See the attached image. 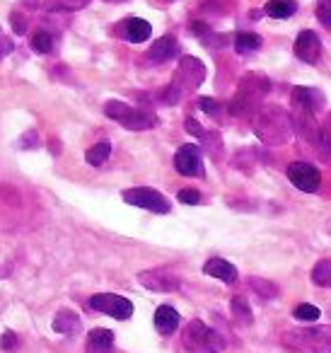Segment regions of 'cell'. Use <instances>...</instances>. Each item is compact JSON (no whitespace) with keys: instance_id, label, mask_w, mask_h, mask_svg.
I'll return each mask as SVG.
<instances>
[{"instance_id":"obj_25","label":"cell","mask_w":331,"mask_h":353,"mask_svg":"<svg viewBox=\"0 0 331 353\" xmlns=\"http://www.w3.org/2000/svg\"><path fill=\"white\" fill-rule=\"evenodd\" d=\"M292 314H295V319H300V322H317V319L321 317L319 307H314V305H310V303L297 305Z\"/></svg>"},{"instance_id":"obj_2","label":"cell","mask_w":331,"mask_h":353,"mask_svg":"<svg viewBox=\"0 0 331 353\" xmlns=\"http://www.w3.org/2000/svg\"><path fill=\"white\" fill-rule=\"evenodd\" d=\"M203 78H205V68L201 61L191 59V56L181 59L179 68H177V73H174V83H172L170 88L165 90V94H162L165 104H177L186 92L199 88V85L203 83Z\"/></svg>"},{"instance_id":"obj_17","label":"cell","mask_w":331,"mask_h":353,"mask_svg":"<svg viewBox=\"0 0 331 353\" xmlns=\"http://www.w3.org/2000/svg\"><path fill=\"white\" fill-rule=\"evenodd\" d=\"M54 329L59 334H75L80 329V317L73 310H61L54 317Z\"/></svg>"},{"instance_id":"obj_1","label":"cell","mask_w":331,"mask_h":353,"mask_svg":"<svg viewBox=\"0 0 331 353\" xmlns=\"http://www.w3.org/2000/svg\"><path fill=\"white\" fill-rule=\"evenodd\" d=\"M290 353H331V327H300L283 334Z\"/></svg>"},{"instance_id":"obj_3","label":"cell","mask_w":331,"mask_h":353,"mask_svg":"<svg viewBox=\"0 0 331 353\" xmlns=\"http://www.w3.org/2000/svg\"><path fill=\"white\" fill-rule=\"evenodd\" d=\"M181 343H184L186 353H220L225 348V339L210 327H205L201 319L186 324Z\"/></svg>"},{"instance_id":"obj_16","label":"cell","mask_w":331,"mask_h":353,"mask_svg":"<svg viewBox=\"0 0 331 353\" xmlns=\"http://www.w3.org/2000/svg\"><path fill=\"white\" fill-rule=\"evenodd\" d=\"M263 12L273 20H288L297 12V3L295 0H268Z\"/></svg>"},{"instance_id":"obj_19","label":"cell","mask_w":331,"mask_h":353,"mask_svg":"<svg viewBox=\"0 0 331 353\" xmlns=\"http://www.w3.org/2000/svg\"><path fill=\"white\" fill-rule=\"evenodd\" d=\"M109 155H112V145H109L107 141H102V143H97V145H92L88 152H85V160H88V165L99 167V165H104V162L109 160Z\"/></svg>"},{"instance_id":"obj_8","label":"cell","mask_w":331,"mask_h":353,"mask_svg":"<svg viewBox=\"0 0 331 353\" xmlns=\"http://www.w3.org/2000/svg\"><path fill=\"white\" fill-rule=\"evenodd\" d=\"M174 170L184 176H203V155L201 148L194 143H186L174 152Z\"/></svg>"},{"instance_id":"obj_12","label":"cell","mask_w":331,"mask_h":353,"mask_svg":"<svg viewBox=\"0 0 331 353\" xmlns=\"http://www.w3.org/2000/svg\"><path fill=\"white\" fill-rule=\"evenodd\" d=\"M177 56H179V41L174 37H162L148 51V61L150 63H165V61H172Z\"/></svg>"},{"instance_id":"obj_11","label":"cell","mask_w":331,"mask_h":353,"mask_svg":"<svg viewBox=\"0 0 331 353\" xmlns=\"http://www.w3.org/2000/svg\"><path fill=\"white\" fill-rule=\"evenodd\" d=\"M119 34L126 41H131V44H141V41L150 39L152 27H150V22L141 20V17H128V20H123V25L119 27Z\"/></svg>"},{"instance_id":"obj_26","label":"cell","mask_w":331,"mask_h":353,"mask_svg":"<svg viewBox=\"0 0 331 353\" xmlns=\"http://www.w3.org/2000/svg\"><path fill=\"white\" fill-rule=\"evenodd\" d=\"M90 0H49L51 10H80L88 6Z\"/></svg>"},{"instance_id":"obj_31","label":"cell","mask_w":331,"mask_h":353,"mask_svg":"<svg viewBox=\"0 0 331 353\" xmlns=\"http://www.w3.org/2000/svg\"><path fill=\"white\" fill-rule=\"evenodd\" d=\"M199 107L203 109L205 114H218L220 112V102H218V99H210V97H201Z\"/></svg>"},{"instance_id":"obj_15","label":"cell","mask_w":331,"mask_h":353,"mask_svg":"<svg viewBox=\"0 0 331 353\" xmlns=\"http://www.w3.org/2000/svg\"><path fill=\"white\" fill-rule=\"evenodd\" d=\"M181 317L179 312H177L174 307H170V305H160V307L155 310V329L160 334H172L177 332V327H179Z\"/></svg>"},{"instance_id":"obj_24","label":"cell","mask_w":331,"mask_h":353,"mask_svg":"<svg viewBox=\"0 0 331 353\" xmlns=\"http://www.w3.org/2000/svg\"><path fill=\"white\" fill-rule=\"evenodd\" d=\"M319 92H314V90H307V88H295L292 90V97L297 99L300 104H305L310 112H314L317 107H319V99H312V97H317Z\"/></svg>"},{"instance_id":"obj_30","label":"cell","mask_w":331,"mask_h":353,"mask_svg":"<svg viewBox=\"0 0 331 353\" xmlns=\"http://www.w3.org/2000/svg\"><path fill=\"white\" fill-rule=\"evenodd\" d=\"M12 30H15V34H25L27 32V27H30V22H27V17L25 15H20V12H12Z\"/></svg>"},{"instance_id":"obj_32","label":"cell","mask_w":331,"mask_h":353,"mask_svg":"<svg viewBox=\"0 0 331 353\" xmlns=\"http://www.w3.org/2000/svg\"><path fill=\"white\" fill-rule=\"evenodd\" d=\"M186 131L189 133H194V136H205V131H203V126H201L199 121H196V119H186Z\"/></svg>"},{"instance_id":"obj_22","label":"cell","mask_w":331,"mask_h":353,"mask_svg":"<svg viewBox=\"0 0 331 353\" xmlns=\"http://www.w3.org/2000/svg\"><path fill=\"white\" fill-rule=\"evenodd\" d=\"M230 307H232V317L237 319L239 324H252V310H249L247 300H244V298H232Z\"/></svg>"},{"instance_id":"obj_29","label":"cell","mask_w":331,"mask_h":353,"mask_svg":"<svg viewBox=\"0 0 331 353\" xmlns=\"http://www.w3.org/2000/svg\"><path fill=\"white\" fill-rule=\"evenodd\" d=\"M0 348H3V351H17V348H20V341H17L15 332H3V336H0Z\"/></svg>"},{"instance_id":"obj_20","label":"cell","mask_w":331,"mask_h":353,"mask_svg":"<svg viewBox=\"0 0 331 353\" xmlns=\"http://www.w3.org/2000/svg\"><path fill=\"white\" fill-rule=\"evenodd\" d=\"M312 283L321 285V288H331V259L317 261V266L312 269Z\"/></svg>"},{"instance_id":"obj_5","label":"cell","mask_w":331,"mask_h":353,"mask_svg":"<svg viewBox=\"0 0 331 353\" xmlns=\"http://www.w3.org/2000/svg\"><path fill=\"white\" fill-rule=\"evenodd\" d=\"M123 201L128 206H136V208H146V211H152V213H170L172 211V203L162 196L160 192L150 187H133V189H126L121 194Z\"/></svg>"},{"instance_id":"obj_9","label":"cell","mask_w":331,"mask_h":353,"mask_svg":"<svg viewBox=\"0 0 331 353\" xmlns=\"http://www.w3.org/2000/svg\"><path fill=\"white\" fill-rule=\"evenodd\" d=\"M319 54H321V41H319V37H317V32H312V30L300 32L297 39H295V56L297 59L305 61V63H317Z\"/></svg>"},{"instance_id":"obj_18","label":"cell","mask_w":331,"mask_h":353,"mask_svg":"<svg viewBox=\"0 0 331 353\" xmlns=\"http://www.w3.org/2000/svg\"><path fill=\"white\" fill-rule=\"evenodd\" d=\"M232 44L237 54H254V51L261 49V37L254 34V32H239Z\"/></svg>"},{"instance_id":"obj_34","label":"cell","mask_w":331,"mask_h":353,"mask_svg":"<svg viewBox=\"0 0 331 353\" xmlns=\"http://www.w3.org/2000/svg\"><path fill=\"white\" fill-rule=\"evenodd\" d=\"M191 32H194L196 37H205L208 34V27L203 25V22H191V27H189Z\"/></svg>"},{"instance_id":"obj_21","label":"cell","mask_w":331,"mask_h":353,"mask_svg":"<svg viewBox=\"0 0 331 353\" xmlns=\"http://www.w3.org/2000/svg\"><path fill=\"white\" fill-rule=\"evenodd\" d=\"M32 49L37 51V54H51V49H54V34L51 32H37L34 37H32Z\"/></svg>"},{"instance_id":"obj_7","label":"cell","mask_w":331,"mask_h":353,"mask_svg":"<svg viewBox=\"0 0 331 353\" xmlns=\"http://www.w3.org/2000/svg\"><path fill=\"white\" fill-rule=\"evenodd\" d=\"M285 174H288V179H290L292 187L300 189V192H305V194H314L321 184L319 170H317L314 165H310V162H290Z\"/></svg>"},{"instance_id":"obj_28","label":"cell","mask_w":331,"mask_h":353,"mask_svg":"<svg viewBox=\"0 0 331 353\" xmlns=\"http://www.w3.org/2000/svg\"><path fill=\"white\" fill-rule=\"evenodd\" d=\"M177 199H179L181 203H186V206H196V203H201V194L196 192V189H181V192L177 194Z\"/></svg>"},{"instance_id":"obj_35","label":"cell","mask_w":331,"mask_h":353,"mask_svg":"<svg viewBox=\"0 0 331 353\" xmlns=\"http://www.w3.org/2000/svg\"><path fill=\"white\" fill-rule=\"evenodd\" d=\"M25 138H27V141H22V145H27V148H30V145H37V141H34V138H37V131H30Z\"/></svg>"},{"instance_id":"obj_27","label":"cell","mask_w":331,"mask_h":353,"mask_svg":"<svg viewBox=\"0 0 331 353\" xmlns=\"http://www.w3.org/2000/svg\"><path fill=\"white\" fill-rule=\"evenodd\" d=\"M317 20H319L326 30H331V0H319V3H317Z\"/></svg>"},{"instance_id":"obj_6","label":"cell","mask_w":331,"mask_h":353,"mask_svg":"<svg viewBox=\"0 0 331 353\" xmlns=\"http://www.w3.org/2000/svg\"><path fill=\"white\" fill-rule=\"evenodd\" d=\"M90 310L109 314V317H114V319H128L133 314V303L128 298H123V295L97 293L90 298Z\"/></svg>"},{"instance_id":"obj_23","label":"cell","mask_w":331,"mask_h":353,"mask_svg":"<svg viewBox=\"0 0 331 353\" xmlns=\"http://www.w3.org/2000/svg\"><path fill=\"white\" fill-rule=\"evenodd\" d=\"M249 285H252V288L257 290V293L261 295L263 300L276 298V295H278V288L271 283V281H263V279H257V276H252V279H249Z\"/></svg>"},{"instance_id":"obj_4","label":"cell","mask_w":331,"mask_h":353,"mask_svg":"<svg viewBox=\"0 0 331 353\" xmlns=\"http://www.w3.org/2000/svg\"><path fill=\"white\" fill-rule=\"evenodd\" d=\"M104 114H107L109 119H114L117 123H121L123 128H128V131H148V128L157 126L155 114L136 109V107H131V104L121 102V99H109V102L104 104Z\"/></svg>"},{"instance_id":"obj_13","label":"cell","mask_w":331,"mask_h":353,"mask_svg":"<svg viewBox=\"0 0 331 353\" xmlns=\"http://www.w3.org/2000/svg\"><path fill=\"white\" fill-rule=\"evenodd\" d=\"M85 351L88 353H114V332L109 329H92L85 341Z\"/></svg>"},{"instance_id":"obj_14","label":"cell","mask_w":331,"mask_h":353,"mask_svg":"<svg viewBox=\"0 0 331 353\" xmlns=\"http://www.w3.org/2000/svg\"><path fill=\"white\" fill-rule=\"evenodd\" d=\"M203 274L205 276H213V279L225 281V283H234V281H237V269H234V266L230 264L228 259H220V256L205 261V264H203Z\"/></svg>"},{"instance_id":"obj_33","label":"cell","mask_w":331,"mask_h":353,"mask_svg":"<svg viewBox=\"0 0 331 353\" xmlns=\"http://www.w3.org/2000/svg\"><path fill=\"white\" fill-rule=\"evenodd\" d=\"M15 51V41H10V39H0V61L6 59L8 54H12Z\"/></svg>"},{"instance_id":"obj_10","label":"cell","mask_w":331,"mask_h":353,"mask_svg":"<svg viewBox=\"0 0 331 353\" xmlns=\"http://www.w3.org/2000/svg\"><path fill=\"white\" fill-rule=\"evenodd\" d=\"M138 281H141L146 288L150 290H160V293H172V290L179 288V279L177 276H172L170 271H143L141 276H138Z\"/></svg>"}]
</instances>
